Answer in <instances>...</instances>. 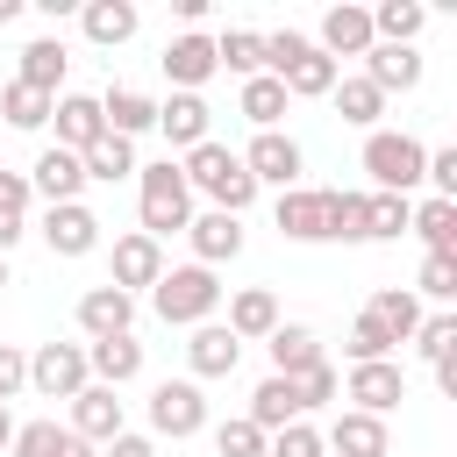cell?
Here are the masks:
<instances>
[{
    "instance_id": "cell-1",
    "label": "cell",
    "mask_w": 457,
    "mask_h": 457,
    "mask_svg": "<svg viewBox=\"0 0 457 457\" xmlns=\"http://www.w3.org/2000/svg\"><path fill=\"white\" fill-rule=\"evenodd\" d=\"M136 207H143V236L164 243V236H186L193 221V186L186 171L164 157V164H136Z\"/></svg>"
},
{
    "instance_id": "cell-2",
    "label": "cell",
    "mask_w": 457,
    "mask_h": 457,
    "mask_svg": "<svg viewBox=\"0 0 457 457\" xmlns=\"http://www.w3.org/2000/svg\"><path fill=\"white\" fill-rule=\"evenodd\" d=\"M179 171H186V186H193V193H207L221 214H243V207L257 200V179H250V171H243V157H236L228 143H214V136H207L200 150H186V164H179Z\"/></svg>"
},
{
    "instance_id": "cell-3",
    "label": "cell",
    "mask_w": 457,
    "mask_h": 457,
    "mask_svg": "<svg viewBox=\"0 0 457 457\" xmlns=\"http://www.w3.org/2000/svg\"><path fill=\"white\" fill-rule=\"evenodd\" d=\"M150 307H157V321H171V328H200V321H214V307H221V278H214L207 264H164V278L150 286Z\"/></svg>"
},
{
    "instance_id": "cell-4",
    "label": "cell",
    "mask_w": 457,
    "mask_h": 457,
    "mask_svg": "<svg viewBox=\"0 0 457 457\" xmlns=\"http://www.w3.org/2000/svg\"><path fill=\"white\" fill-rule=\"evenodd\" d=\"M421 164H428V143L421 136H407V129H371L364 136V171H371V186L378 193H414L421 186Z\"/></svg>"
},
{
    "instance_id": "cell-5",
    "label": "cell",
    "mask_w": 457,
    "mask_h": 457,
    "mask_svg": "<svg viewBox=\"0 0 457 457\" xmlns=\"http://www.w3.org/2000/svg\"><path fill=\"white\" fill-rule=\"evenodd\" d=\"M200 428H207V393H200L193 378H157V386H150V443H157V436L186 443V436H200Z\"/></svg>"
},
{
    "instance_id": "cell-6",
    "label": "cell",
    "mask_w": 457,
    "mask_h": 457,
    "mask_svg": "<svg viewBox=\"0 0 457 457\" xmlns=\"http://www.w3.org/2000/svg\"><path fill=\"white\" fill-rule=\"evenodd\" d=\"M29 386H36L43 400H79V393L93 386V371H86V343H43V350L29 357Z\"/></svg>"
},
{
    "instance_id": "cell-7",
    "label": "cell",
    "mask_w": 457,
    "mask_h": 457,
    "mask_svg": "<svg viewBox=\"0 0 457 457\" xmlns=\"http://www.w3.org/2000/svg\"><path fill=\"white\" fill-rule=\"evenodd\" d=\"M243 157V171L257 179V186H278V193H293L300 186V143L286 136V129H264V136H250V150H236Z\"/></svg>"
},
{
    "instance_id": "cell-8",
    "label": "cell",
    "mask_w": 457,
    "mask_h": 457,
    "mask_svg": "<svg viewBox=\"0 0 457 457\" xmlns=\"http://www.w3.org/2000/svg\"><path fill=\"white\" fill-rule=\"evenodd\" d=\"M343 400H357V414H393L400 400H407V371H400V357H378V364H350V378H343Z\"/></svg>"
},
{
    "instance_id": "cell-9",
    "label": "cell",
    "mask_w": 457,
    "mask_h": 457,
    "mask_svg": "<svg viewBox=\"0 0 457 457\" xmlns=\"http://www.w3.org/2000/svg\"><path fill=\"white\" fill-rule=\"evenodd\" d=\"M100 214L86 207V200H64V207H43V243H50V257H93L100 250Z\"/></svg>"
},
{
    "instance_id": "cell-10",
    "label": "cell",
    "mask_w": 457,
    "mask_h": 457,
    "mask_svg": "<svg viewBox=\"0 0 457 457\" xmlns=\"http://www.w3.org/2000/svg\"><path fill=\"white\" fill-rule=\"evenodd\" d=\"M164 79H171V93H200L221 64H214V36H200V29H186V36H171L164 43Z\"/></svg>"
},
{
    "instance_id": "cell-11",
    "label": "cell",
    "mask_w": 457,
    "mask_h": 457,
    "mask_svg": "<svg viewBox=\"0 0 457 457\" xmlns=\"http://www.w3.org/2000/svg\"><path fill=\"white\" fill-rule=\"evenodd\" d=\"M21 179H29V193H43V207H64V200L86 193V164H79L71 150H57V143H43L36 164H29Z\"/></svg>"
},
{
    "instance_id": "cell-12",
    "label": "cell",
    "mask_w": 457,
    "mask_h": 457,
    "mask_svg": "<svg viewBox=\"0 0 457 457\" xmlns=\"http://www.w3.org/2000/svg\"><path fill=\"white\" fill-rule=\"evenodd\" d=\"M271 221H278L286 243H328V193L321 186H293V193H278Z\"/></svg>"
},
{
    "instance_id": "cell-13",
    "label": "cell",
    "mask_w": 457,
    "mask_h": 457,
    "mask_svg": "<svg viewBox=\"0 0 457 457\" xmlns=\"http://www.w3.org/2000/svg\"><path fill=\"white\" fill-rule=\"evenodd\" d=\"M321 457H393V436H386L378 414L343 407V414L328 421V436H321Z\"/></svg>"
},
{
    "instance_id": "cell-14",
    "label": "cell",
    "mask_w": 457,
    "mask_h": 457,
    "mask_svg": "<svg viewBox=\"0 0 457 457\" xmlns=\"http://www.w3.org/2000/svg\"><path fill=\"white\" fill-rule=\"evenodd\" d=\"M164 278V243H150L143 228H129V236H114V278L107 286H121L129 300L143 293V286H157Z\"/></svg>"
},
{
    "instance_id": "cell-15",
    "label": "cell",
    "mask_w": 457,
    "mask_h": 457,
    "mask_svg": "<svg viewBox=\"0 0 457 457\" xmlns=\"http://www.w3.org/2000/svg\"><path fill=\"white\" fill-rule=\"evenodd\" d=\"M64 428L86 436V443H114V436L129 428V407H121L114 386H86V393L71 400V421H64Z\"/></svg>"
},
{
    "instance_id": "cell-16",
    "label": "cell",
    "mask_w": 457,
    "mask_h": 457,
    "mask_svg": "<svg viewBox=\"0 0 457 457\" xmlns=\"http://www.w3.org/2000/svg\"><path fill=\"white\" fill-rule=\"evenodd\" d=\"M371 43H378V36H371V7H350V0H343V7H328V14H321V36H314V50H321V57H336V64H343V57H364Z\"/></svg>"
},
{
    "instance_id": "cell-17",
    "label": "cell",
    "mask_w": 457,
    "mask_h": 457,
    "mask_svg": "<svg viewBox=\"0 0 457 457\" xmlns=\"http://www.w3.org/2000/svg\"><path fill=\"white\" fill-rule=\"evenodd\" d=\"M50 121H57V150H93L100 136H107V121H100V100L93 93H57L50 100Z\"/></svg>"
},
{
    "instance_id": "cell-18",
    "label": "cell",
    "mask_w": 457,
    "mask_h": 457,
    "mask_svg": "<svg viewBox=\"0 0 457 457\" xmlns=\"http://www.w3.org/2000/svg\"><path fill=\"white\" fill-rule=\"evenodd\" d=\"M207 129H214V107H207L200 93H171V100H157V136H164L171 150H200Z\"/></svg>"
},
{
    "instance_id": "cell-19",
    "label": "cell",
    "mask_w": 457,
    "mask_h": 457,
    "mask_svg": "<svg viewBox=\"0 0 457 457\" xmlns=\"http://www.w3.org/2000/svg\"><path fill=\"white\" fill-rule=\"evenodd\" d=\"M186 243H193V264H228L236 250H243V214H221V207H207V214H193L186 221Z\"/></svg>"
},
{
    "instance_id": "cell-20",
    "label": "cell",
    "mask_w": 457,
    "mask_h": 457,
    "mask_svg": "<svg viewBox=\"0 0 457 457\" xmlns=\"http://www.w3.org/2000/svg\"><path fill=\"white\" fill-rule=\"evenodd\" d=\"M79 328H86V343H100V336H136V300H129L121 286H93V293H79Z\"/></svg>"
},
{
    "instance_id": "cell-21",
    "label": "cell",
    "mask_w": 457,
    "mask_h": 457,
    "mask_svg": "<svg viewBox=\"0 0 457 457\" xmlns=\"http://www.w3.org/2000/svg\"><path fill=\"white\" fill-rule=\"evenodd\" d=\"M236 364H243V343H236L221 321H200V328L186 336V371H193V386H200V378H228Z\"/></svg>"
},
{
    "instance_id": "cell-22",
    "label": "cell",
    "mask_w": 457,
    "mask_h": 457,
    "mask_svg": "<svg viewBox=\"0 0 457 457\" xmlns=\"http://www.w3.org/2000/svg\"><path fill=\"white\" fill-rule=\"evenodd\" d=\"M86 371H93V386H129V378H143V343L136 336H100V343H86Z\"/></svg>"
},
{
    "instance_id": "cell-23",
    "label": "cell",
    "mask_w": 457,
    "mask_h": 457,
    "mask_svg": "<svg viewBox=\"0 0 457 457\" xmlns=\"http://www.w3.org/2000/svg\"><path fill=\"white\" fill-rule=\"evenodd\" d=\"M357 79H371L378 93H414V86H421V57H414L407 43H371Z\"/></svg>"
},
{
    "instance_id": "cell-24",
    "label": "cell",
    "mask_w": 457,
    "mask_h": 457,
    "mask_svg": "<svg viewBox=\"0 0 457 457\" xmlns=\"http://www.w3.org/2000/svg\"><path fill=\"white\" fill-rule=\"evenodd\" d=\"M236 343H264L271 328H278V293L271 286H243L236 300H228V321H221Z\"/></svg>"
},
{
    "instance_id": "cell-25",
    "label": "cell",
    "mask_w": 457,
    "mask_h": 457,
    "mask_svg": "<svg viewBox=\"0 0 457 457\" xmlns=\"http://www.w3.org/2000/svg\"><path fill=\"white\" fill-rule=\"evenodd\" d=\"M100 121H107V136H143V129H157V100L150 93H136V86H107L100 93Z\"/></svg>"
},
{
    "instance_id": "cell-26",
    "label": "cell",
    "mask_w": 457,
    "mask_h": 457,
    "mask_svg": "<svg viewBox=\"0 0 457 457\" xmlns=\"http://www.w3.org/2000/svg\"><path fill=\"white\" fill-rule=\"evenodd\" d=\"M264 350H271V378H300L307 364H321V343H314L307 321H278L264 336Z\"/></svg>"
},
{
    "instance_id": "cell-27",
    "label": "cell",
    "mask_w": 457,
    "mask_h": 457,
    "mask_svg": "<svg viewBox=\"0 0 457 457\" xmlns=\"http://www.w3.org/2000/svg\"><path fill=\"white\" fill-rule=\"evenodd\" d=\"M7 450H14V457H100V450H93L86 436H71L64 421H21Z\"/></svg>"
},
{
    "instance_id": "cell-28",
    "label": "cell",
    "mask_w": 457,
    "mask_h": 457,
    "mask_svg": "<svg viewBox=\"0 0 457 457\" xmlns=\"http://www.w3.org/2000/svg\"><path fill=\"white\" fill-rule=\"evenodd\" d=\"M136 21H143V14H136L129 0H86V7H79L86 43H100V50H121V43L136 36Z\"/></svg>"
},
{
    "instance_id": "cell-29",
    "label": "cell",
    "mask_w": 457,
    "mask_h": 457,
    "mask_svg": "<svg viewBox=\"0 0 457 457\" xmlns=\"http://www.w3.org/2000/svg\"><path fill=\"white\" fill-rule=\"evenodd\" d=\"M64 64H71V50L57 43V36H36V43H21V86H36L43 100H57V86H64Z\"/></svg>"
},
{
    "instance_id": "cell-30",
    "label": "cell",
    "mask_w": 457,
    "mask_h": 457,
    "mask_svg": "<svg viewBox=\"0 0 457 457\" xmlns=\"http://www.w3.org/2000/svg\"><path fill=\"white\" fill-rule=\"evenodd\" d=\"M243 421H257L264 436H278L286 421H307V414H300V393H293V378H264V386L250 393V414H243Z\"/></svg>"
},
{
    "instance_id": "cell-31",
    "label": "cell",
    "mask_w": 457,
    "mask_h": 457,
    "mask_svg": "<svg viewBox=\"0 0 457 457\" xmlns=\"http://www.w3.org/2000/svg\"><path fill=\"white\" fill-rule=\"evenodd\" d=\"M336 79H343V64L321 57V50H307V57H293V71H286L278 86H286V100H328Z\"/></svg>"
},
{
    "instance_id": "cell-32",
    "label": "cell",
    "mask_w": 457,
    "mask_h": 457,
    "mask_svg": "<svg viewBox=\"0 0 457 457\" xmlns=\"http://www.w3.org/2000/svg\"><path fill=\"white\" fill-rule=\"evenodd\" d=\"M86 164V186H114V179H136V143L129 136H100L93 150H79Z\"/></svg>"
},
{
    "instance_id": "cell-33",
    "label": "cell",
    "mask_w": 457,
    "mask_h": 457,
    "mask_svg": "<svg viewBox=\"0 0 457 457\" xmlns=\"http://www.w3.org/2000/svg\"><path fill=\"white\" fill-rule=\"evenodd\" d=\"M421 29H428V7H421V0H378V7H371V36H378V43H407V50H414Z\"/></svg>"
},
{
    "instance_id": "cell-34",
    "label": "cell",
    "mask_w": 457,
    "mask_h": 457,
    "mask_svg": "<svg viewBox=\"0 0 457 457\" xmlns=\"http://www.w3.org/2000/svg\"><path fill=\"white\" fill-rule=\"evenodd\" d=\"M328 100H336V114H343L350 129H364V136H371V129H378V114H386V93H378L371 79H336V93H328Z\"/></svg>"
},
{
    "instance_id": "cell-35",
    "label": "cell",
    "mask_w": 457,
    "mask_h": 457,
    "mask_svg": "<svg viewBox=\"0 0 457 457\" xmlns=\"http://www.w3.org/2000/svg\"><path fill=\"white\" fill-rule=\"evenodd\" d=\"M407 236H421L428 250H457V200H414V214H407Z\"/></svg>"
},
{
    "instance_id": "cell-36",
    "label": "cell",
    "mask_w": 457,
    "mask_h": 457,
    "mask_svg": "<svg viewBox=\"0 0 457 457\" xmlns=\"http://www.w3.org/2000/svg\"><path fill=\"white\" fill-rule=\"evenodd\" d=\"M364 314H371V321H378L393 343H407V336L421 328V300H414L407 286H386V293H371V307H364Z\"/></svg>"
},
{
    "instance_id": "cell-37",
    "label": "cell",
    "mask_w": 457,
    "mask_h": 457,
    "mask_svg": "<svg viewBox=\"0 0 457 457\" xmlns=\"http://www.w3.org/2000/svg\"><path fill=\"white\" fill-rule=\"evenodd\" d=\"M293 100H286V86L271 79V71H257V79H243V100H236V114H250L257 121V136L264 129H278V114H286Z\"/></svg>"
},
{
    "instance_id": "cell-38",
    "label": "cell",
    "mask_w": 457,
    "mask_h": 457,
    "mask_svg": "<svg viewBox=\"0 0 457 457\" xmlns=\"http://www.w3.org/2000/svg\"><path fill=\"white\" fill-rule=\"evenodd\" d=\"M29 200H36L29 179H21V171H0V257L29 236Z\"/></svg>"
},
{
    "instance_id": "cell-39",
    "label": "cell",
    "mask_w": 457,
    "mask_h": 457,
    "mask_svg": "<svg viewBox=\"0 0 457 457\" xmlns=\"http://www.w3.org/2000/svg\"><path fill=\"white\" fill-rule=\"evenodd\" d=\"M407 214H414V200H400V193H364V243L407 236Z\"/></svg>"
},
{
    "instance_id": "cell-40",
    "label": "cell",
    "mask_w": 457,
    "mask_h": 457,
    "mask_svg": "<svg viewBox=\"0 0 457 457\" xmlns=\"http://www.w3.org/2000/svg\"><path fill=\"white\" fill-rule=\"evenodd\" d=\"M214 64L236 71V79H257V71H264V36H257V29H228V36L214 43Z\"/></svg>"
},
{
    "instance_id": "cell-41",
    "label": "cell",
    "mask_w": 457,
    "mask_h": 457,
    "mask_svg": "<svg viewBox=\"0 0 457 457\" xmlns=\"http://www.w3.org/2000/svg\"><path fill=\"white\" fill-rule=\"evenodd\" d=\"M0 114H7V129H43V121H50V100H43L36 86L7 79V86H0Z\"/></svg>"
},
{
    "instance_id": "cell-42",
    "label": "cell",
    "mask_w": 457,
    "mask_h": 457,
    "mask_svg": "<svg viewBox=\"0 0 457 457\" xmlns=\"http://www.w3.org/2000/svg\"><path fill=\"white\" fill-rule=\"evenodd\" d=\"M328 243H364V193H328Z\"/></svg>"
},
{
    "instance_id": "cell-43",
    "label": "cell",
    "mask_w": 457,
    "mask_h": 457,
    "mask_svg": "<svg viewBox=\"0 0 457 457\" xmlns=\"http://www.w3.org/2000/svg\"><path fill=\"white\" fill-rule=\"evenodd\" d=\"M414 293H428V300H457V250H428Z\"/></svg>"
},
{
    "instance_id": "cell-44",
    "label": "cell",
    "mask_w": 457,
    "mask_h": 457,
    "mask_svg": "<svg viewBox=\"0 0 457 457\" xmlns=\"http://www.w3.org/2000/svg\"><path fill=\"white\" fill-rule=\"evenodd\" d=\"M407 343H414V350H421L428 364H443V357H457V314H428V321H421V328H414Z\"/></svg>"
},
{
    "instance_id": "cell-45",
    "label": "cell",
    "mask_w": 457,
    "mask_h": 457,
    "mask_svg": "<svg viewBox=\"0 0 457 457\" xmlns=\"http://www.w3.org/2000/svg\"><path fill=\"white\" fill-rule=\"evenodd\" d=\"M293 393H300V414H314V407H328V400L343 393V378H336V364L321 357V364H307V371L293 378Z\"/></svg>"
},
{
    "instance_id": "cell-46",
    "label": "cell",
    "mask_w": 457,
    "mask_h": 457,
    "mask_svg": "<svg viewBox=\"0 0 457 457\" xmlns=\"http://www.w3.org/2000/svg\"><path fill=\"white\" fill-rule=\"evenodd\" d=\"M343 350H350V364H378V357H393V336H386V328H378L371 314H357V321H350V343H343Z\"/></svg>"
},
{
    "instance_id": "cell-47",
    "label": "cell",
    "mask_w": 457,
    "mask_h": 457,
    "mask_svg": "<svg viewBox=\"0 0 457 457\" xmlns=\"http://www.w3.org/2000/svg\"><path fill=\"white\" fill-rule=\"evenodd\" d=\"M264 443H271V436H264L257 421H243V414L214 428V450H221V457H264Z\"/></svg>"
},
{
    "instance_id": "cell-48",
    "label": "cell",
    "mask_w": 457,
    "mask_h": 457,
    "mask_svg": "<svg viewBox=\"0 0 457 457\" xmlns=\"http://www.w3.org/2000/svg\"><path fill=\"white\" fill-rule=\"evenodd\" d=\"M264 457H321V428H314V421H286V428L264 443Z\"/></svg>"
},
{
    "instance_id": "cell-49",
    "label": "cell",
    "mask_w": 457,
    "mask_h": 457,
    "mask_svg": "<svg viewBox=\"0 0 457 457\" xmlns=\"http://www.w3.org/2000/svg\"><path fill=\"white\" fill-rule=\"evenodd\" d=\"M21 386H29V357H21L14 343H0V407H7Z\"/></svg>"
},
{
    "instance_id": "cell-50",
    "label": "cell",
    "mask_w": 457,
    "mask_h": 457,
    "mask_svg": "<svg viewBox=\"0 0 457 457\" xmlns=\"http://www.w3.org/2000/svg\"><path fill=\"white\" fill-rule=\"evenodd\" d=\"M100 457H157V443H150V436H136V428H121L114 443H100Z\"/></svg>"
},
{
    "instance_id": "cell-51",
    "label": "cell",
    "mask_w": 457,
    "mask_h": 457,
    "mask_svg": "<svg viewBox=\"0 0 457 457\" xmlns=\"http://www.w3.org/2000/svg\"><path fill=\"white\" fill-rule=\"evenodd\" d=\"M7 443H14V414L0 407V450H7Z\"/></svg>"
},
{
    "instance_id": "cell-52",
    "label": "cell",
    "mask_w": 457,
    "mask_h": 457,
    "mask_svg": "<svg viewBox=\"0 0 457 457\" xmlns=\"http://www.w3.org/2000/svg\"><path fill=\"white\" fill-rule=\"evenodd\" d=\"M14 14H21V0H0V29H7V21H14Z\"/></svg>"
},
{
    "instance_id": "cell-53",
    "label": "cell",
    "mask_w": 457,
    "mask_h": 457,
    "mask_svg": "<svg viewBox=\"0 0 457 457\" xmlns=\"http://www.w3.org/2000/svg\"><path fill=\"white\" fill-rule=\"evenodd\" d=\"M7 286H14V278H7V257H0V293H7Z\"/></svg>"
}]
</instances>
